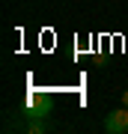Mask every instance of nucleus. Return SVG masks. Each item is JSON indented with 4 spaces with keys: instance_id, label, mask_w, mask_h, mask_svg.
<instances>
[{
    "instance_id": "1",
    "label": "nucleus",
    "mask_w": 128,
    "mask_h": 134,
    "mask_svg": "<svg viewBox=\"0 0 128 134\" xmlns=\"http://www.w3.org/2000/svg\"><path fill=\"white\" fill-rule=\"evenodd\" d=\"M51 96H39V92H30L27 96V104L21 107V116H27V119H48L51 116Z\"/></svg>"
},
{
    "instance_id": "2",
    "label": "nucleus",
    "mask_w": 128,
    "mask_h": 134,
    "mask_svg": "<svg viewBox=\"0 0 128 134\" xmlns=\"http://www.w3.org/2000/svg\"><path fill=\"white\" fill-rule=\"evenodd\" d=\"M104 131L107 134H128V107H116L104 116Z\"/></svg>"
},
{
    "instance_id": "3",
    "label": "nucleus",
    "mask_w": 128,
    "mask_h": 134,
    "mask_svg": "<svg viewBox=\"0 0 128 134\" xmlns=\"http://www.w3.org/2000/svg\"><path fill=\"white\" fill-rule=\"evenodd\" d=\"M21 131H27V134H45V131H51V125H48L45 119H30L27 125H21Z\"/></svg>"
},
{
    "instance_id": "4",
    "label": "nucleus",
    "mask_w": 128,
    "mask_h": 134,
    "mask_svg": "<svg viewBox=\"0 0 128 134\" xmlns=\"http://www.w3.org/2000/svg\"><path fill=\"white\" fill-rule=\"evenodd\" d=\"M122 104H125V107H128V90H125V92H122Z\"/></svg>"
}]
</instances>
